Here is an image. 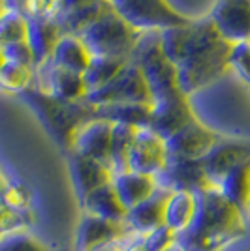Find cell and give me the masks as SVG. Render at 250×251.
I'll list each match as a JSON object with an SVG mask.
<instances>
[{
    "instance_id": "1",
    "label": "cell",
    "mask_w": 250,
    "mask_h": 251,
    "mask_svg": "<svg viewBox=\"0 0 250 251\" xmlns=\"http://www.w3.org/2000/svg\"><path fill=\"white\" fill-rule=\"evenodd\" d=\"M160 47L177 70L179 86L188 98L229 70L231 43L220 36L209 17L160 32Z\"/></svg>"
},
{
    "instance_id": "2",
    "label": "cell",
    "mask_w": 250,
    "mask_h": 251,
    "mask_svg": "<svg viewBox=\"0 0 250 251\" xmlns=\"http://www.w3.org/2000/svg\"><path fill=\"white\" fill-rule=\"evenodd\" d=\"M196 216L177 244L187 251H224L228 246L247 236L245 212L228 201L219 186H209L196 193Z\"/></svg>"
},
{
    "instance_id": "3",
    "label": "cell",
    "mask_w": 250,
    "mask_h": 251,
    "mask_svg": "<svg viewBox=\"0 0 250 251\" xmlns=\"http://www.w3.org/2000/svg\"><path fill=\"white\" fill-rule=\"evenodd\" d=\"M19 96L27 101V105H31V109L40 118V122L47 127V131L66 148H70L72 145L73 133L87 120L94 118L93 105H89L85 100L64 101L51 94L40 92L34 86L21 92Z\"/></svg>"
},
{
    "instance_id": "4",
    "label": "cell",
    "mask_w": 250,
    "mask_h": 251,
    "mask_svg": "<svg viewBox=\"0 0 250 251\" xmlns=\"http://www.w3.org/2000/svg\"><path fill=\"white\" fill-rule=\"evenodd\" d=\"M141 70L151 92V103L181 96L177 70L160 47V32H143L128 58ZM187 96V94H185Z\"/></svg>"
},
{
    "instance_id": "5",
    "label": "cell",
    "mask_w": 250,
    "mask_h": 251,
    "mask_svg": "<svg viewBox=\"0 0 250 251\" xmlns=\"http://www.w3.org/2000/svg\"><path fill=\"white\" fill-rule=\"evenodd\" d=\"M143 32H137L107 4L104 13L77 36L85 43L91 56L130 58Z\"/></svg>"
},
{
    "instance_id": "6",
    "label": "cell",
    "mask_w": 250,
    "mask_h": 251,
    "mask_svg": "<svg viewBox=\"0 0 250 251\" xmlns=\"http://www.w3.org/2000/svg\"><path fill=\"white\" fill-rule=\"evenodd\" d=\"M107 4L137 32H162L192 21L167 0H107Z\"/></svg>"
},
{
    "instance_id": "7",
    "label": "cell",
    "mask_w": 250,
    "mask_h": 251,
    "mask_svg": "<svg viewBox=\"0 0 250 251\" xmlns=\"http://www.w3.org/2000/svg\"><path fill=\"white\" fill-rule=\"evenodd\" d=\"M85 101L93 107L107 103H151V92L141 70L128 60L109 83L85 96Z\"/></svg>"
},
{
    "instance_id": "8",
    "label": "cell",
    "mask_w": 250,
    "mask_h": 251,
    "mask_svg": "<svg viewBox=\"0 0 250 251\" xmlns=\"http://www.w3.org/2000/svg\"><path fill=\"white\" fill-rule=\"evenodd\" d=\"M34 88L40 92L51 94L64 101H83L87 96L83 75L55 66L51 60H45L40 66H34Z\"/></svg>"
},
{
    "instance_id": "9",
    "label": "cell",
    "mask_w": 250,
    "mask_h": 251,
    "mask_svg": "<svg viewBox=\"0 0 250 251\" xmlns=\"http://www.w3.org/2000/svg\"><path fill=\"white\" fill-rule=\"evenodd\" d=\"M207 17L228 43L250 42V0H215Z\"/></svg>"
},
{
    "instance_id": "10",
    "label": "cell",
    "mask_w": 250,
    "mask_h": 251,
    "mask_svg": "<svg viewBox=\"0 0 250 251\" xmlns=\"http://www.w3.org/2000/svg\"><path fill=\"white\" fill-rule=\"evenodd\" d=\"M167 159L169 154L166 141L151 127H137L134 145L128 154V171L156 176L164 171Z\"/></svg>"
},
{
    "instance_id": "11",
    "label": "cell",
    "mask_w": 250,
    "mask_h": 251,
    "mask_svg": "<svg viewBox=\"0 0 250 251\" xmlns=\"http://www.w3.org/2000/svg\"><path fill=\"white\" fill-rule=\"evenodd\" d=\"M220 141V137L205 126L199 118H194L185 127L166 141L167 154L181 159H203L209 150Z\"/></svg>"
},
{
    "instance_id": "12",
    "label": "cell",
    "mask_w": 250,
    "mask_h": 251,
    "mask_svg": "<svg viewBox=\"0 0 250 251\" xmlns=\"http://www.w3.org/2000/svg\"><path fill=\"white\" fill-rule=\"evenodd\" d=\"M198 118L194 113V107L190 103V98L185 94L167 98L162 101L151 103V122L149 127L167 141L173 133H177L181 127H185L188 122Z\"/></svg>"
},
{
    "instance_id": "13",
    "label": "cell",
    "mask_w": 250,
    "mask_h": 251,
    "mask_svg": "<svg viewBox=\"0 0 250 251\" xmlns=\"http://www.w3.org/2000/svg\"><path fill=\"white\" fill-rule=\"evenodd\" d=\"M156 180L160 188H166L169 191L198 193L201 189L213 186L207 178L201 159H181V157L171 156L167 159L164 171L156 175Z\"/></svg>"
},
{
    "instance_id": "14",
    "label": "cell",
    "mask_w": 250,
    "mask_h": 251,
    "mask_svg": "<svg viewBox=\"0 0 250 251\" xmlns=\"http://www.w3.org/2000/svg\"><path fill=\"white\" fill-rule=\"evenodd\" d=\"M111 135H113L111 122L102 120V118H91L73 133L70 152L93 157V159H98L105 165H109V161H111Z\"/></svg>"
},
{
    "instance_id": "15",
    "label": "cell",
    "mask_w": 250,
    "mask_h": 251,
    "mask_svg": "<svg viewBox=\"0 0 250 251\" xmlns=\"http://www.w3.org/2000/svg\"><path fill=\"white\" fill-rule=\"evenodd\" d=\"M132 230L126 221H111L83 212L75 234V251H93L126 238Z\"/></svg>"
},
{
    "instance_id": "16",
    "label": "cell",
    "mask_w": 250,
    "mask_h": 251,
    "mask_svg": "<svg viewBox=\"0 0 250 251\" xmlns=\"http://www.w3.org/2000/svg\"><path fill=\"white\" fill-rule=\"evenodd\" d=\"M250 159V141H228L220 139L215 147L209 150L203 159V169L207 173L211 184H219L231 169Z\"/></svg>"
},
{
    "instance_id": "17",
    "label": "cell",
    "mask_w": 250,
    "mask_h": 251,
    "mask_svg": "<svg viewBox=\"0 0 250 251\" xmlns=\"http://www.w3.org/2000/svg\"><path fill=\"white\" fill-rule=\"evenodd\" d=\"M68 169H70V178L79 201H83L94 189L102 188L113 180V171L109 165L75 152H70Z\"/></svg>"
},
{
    "instance_id": "18",
    "label": "cell",
    "mask_w": 250,
    "mask_h": 251,
    "mask_svg": "<svg viewBox=\"0 0 250 251\" xmlns=\"http://www.w3.org/2000/svg\"><path fill=\"white\" fill-rule=\"evenodd\" d=\"M171 191L166 188H158L153 197H149L145 202L132 208L128 212L126 223L132 232L136 234H147L151 230L166 225V206Z\"/></svg>"
},
{
    "instance_id": "19",
    "label": "cell",
    "mask_w": 250,
    "mask_h": 251,
    "mask_svg": "<svg viewBox=\"0 0 250 251\" xmlns=\"http://www.w3.org/2000/svg\"><path fill=\"white\" fill-rule=\"evenodd\" d=\"M113 186L128 212L139 206L141 202H145L149 197H153L160 188L156 176L136 173V171H125V173L113 175Z\"/></svg>"
},
{
    "instance_id": "20",
    "label": "cell",
    "mask_w": 250,
    "mask_h": 251,
    "mask_svg": "<svg viewBox=\"0 0 250 251\" xmlns=\"http://www.w3.org/2000/svg\"><path fill=\"white\" fill-rule=\"evenodd\" d=\"M29 204L21 191L6 184L0 189V238L15 230L29 229Z\"/></svg>"
},
{
    "instance_id": "21",
    "label": "cell",
    "mask_w": 250,
    "mask_h": 251,
    "mask_svg": "<svg viewBox=\"0 0 250 251\" xmlns=\"http://www.w3.org/2000/svg\"><path fill=\"white\" fill-rule=\"evenodd\" d=\"M66 32L59 21H29L27 19V43L34 56V66H40L51 58L59 40Z\"/></svg>"
},
{
    "instance_id": "22",
    "label": "cell",
    "mask_w": 250,
    "mask_h": 251,
    "mask_svg": "<svg viewBox=\"0 0 250 251\" xmlns=\"http://www.w3.org/2000/svg\"><path fill=\"white\" fill-rule=\"evenodd\" d=\"M81 204H83V212L104 218V220L126 221V218H128V208L123 204V201L119 197V193L113 186V180L102 188L94 189L93 193H89L81 201Z\"/></svg>"
},
{
    "instance_id": "23",
    "label": "cell",
    "mask_w": 250,
    "mask_h": 251,
    "mask_svg": "<svg viewBox=\"0 0 250 251\" xmlns=\"http://www.w3.org/2000/svg\"><path fill=\"white\" fill-rule=\"evenodd\" d=\"M91 58H93L91 52L87 51L85 43L77 34H64L57 43L49 60L59 68L83 75V72L89 68Z\"/></svg>"
},
{
    "instance_id": "24",
    "label": "cell",
    "mask_w": 250,
    "mask_h": 251,
    "mask_svg": "<svg viewBox=\"0 0 250 251\" xmlns=\"http://www.w3.org/2000/svg\"><path fill=\"white\" fill-rule=\"evenodd\" d=\"M93 109L94 118H102L111 124L149 127L151 122V103H107Z\"/></svg>"
},
{
    "instance_id": "25",
    "label": "cell",
    "mask_w": 250,
    "mask_h": 251,
    "mask_svg": "<svg viewBox=\"0 0 250 251\" xmlns=\"http://www.w3.org/2000/svg\"><path fill=\"white\" fill-rule=\"evenodd\" d=\"M196 208H198L196 193L171 191L166 206V227L179 236L190 227V223L196 216Z\"/></svg>"
},
{
    "instance_id": "26",
    "label": "cell",
    "mask_w": 250,
    "mask_h": 251,
    "mask_svg": "<svg viewBox=\"0 0 250 251\" xmlns=\"http://www.w3.org/2000/svg\"><path fill=\"white\" fill-rule=\"evenodd\" d=\"M217 186L226 199L247 214L250 210V159L231 169Z\"/></svg>"
},
{
    "instance_id": "27",
    "label": "cell",
    "mask_w": 250,
    "mask_h": 251,
    "mask_svg": "<svg viewBox=\"0 0 250 251\" xmlns=\"http://www.w3.org/2000/svg\"><path fill=\"white\" fill-rule=\"evenodd\" d=\"M128 58H115V56H93L89 68L83 72V81L87 86V94L102 88L115 75L126 66Z\"/></svg>"
},
{
    "instance_id": "28",
    "label": "cell",
    "mask_w": 250,
    "mask_h": 251,
    "mask_svg": "<svg viewBox=\"0 0 250 251\" xmlns=\"http://www.w3.org/2000/svg\"><path fill=\"white\" fill-rule=\"evenodd\" d=\"M6 8L19 11L29 21H59L62 15V0H4Z\"/></svg>"
},
{
    "instance_id": "29",
    "label": "cell",
    "mask_w": 250,
    "mask_h": 251,
    "mask_svg": "<svg viewBox=\"0 0 250 251\" xmlns=\"http://www.w3.org/2000/svg\"><path fill=\"white\" fill-rule=\"evenodd\" d=\"M105 6H107V0H94V2L75 8V10L64 11L59 17V25L62 26L66 34H79L104 13Z\"/></svg>"
},
{
    "instance_id": "30",
    "label": "cell",
    "mask_w": 250,
    "mask_h": 251,
    "mask_svg": "<svg viewBox=\"0 0 250 251\" xmlns=\"http://www.w3.org/2000/svg\"><path fill=\"white\" fill-rule=\"evenodd\" d=\"M137 127L126 124H113V135H111V161L109 165L113 169V175L128 171V154L134 145Z\"/></svg>"
},
{
    "instance_id": "31",
    "label": "cell",
    "mask_w": 250,
    "mask_h": 251,
    "mask_svg": "<svg viewBox=\"0 0 250 251\" xmlns=\"http://www.w3.org/2000/svg\"><path fill=\"white\" fill-rule=\"evenodd\" d=\"M32 81H34V68L31 66L6 60L0 68V88L8 92L21 94L32 88Z\"/></svg>"
},
{
    "instance_id": "32",
    "label": "cell",
    "mask_w": 250,
    "mask_h": 251,
    "mask_svg": "<svg viewBox=\"0 0 250 251\" xmlns=\"http://www.w3.org/2000/svg\"><path fill=\"white\" fill-rule=\"evenodd\" d=\"M27 42V19L19 11L6 10L0 15V47Z\"/></svg>"
},
{
    "instance_id": "33",
    "label": "cell",
    "mask_w": 250,
    "mask_h": 251,
    "mask_svg": "<svg viewBox=\"0 0 250 251\" xmlns=\"http://www.w3.org/2000/svg\"><path fill=\"white\" fill-rule=\"evenodd\" d=\"M0 251H55L29 229L15 230L0 238Z\"/></svg>"
},
{
    "instance_id": "34",
    "label": "cell",
    "mask_w": 250,
    "mask_h": 251,
    "mask_svg": "<svg viewBox=\"0 0 250 251\" xmlns=\"http://www.w3.org/2000/svg\"><path fill=\"white\" fill-rule=\"evenodd\" d=\"M229 70H233L241 77V81L250 86V45L235 43L229 52Z\"/></svg>"
},
{
    "instance_id": "35",
    "label": "cell",
    "mask_w": 250,
    "mask_h": 251,
    "mask_svg": "<svg viewBox=\"0 0 250 251\" xmlns=\"http://www.w3.org/2000/svg\"><path fill=\"white\" fill-rule=\"evenodd\" d=\"M141 236H143L145 251H166V250H169L171 246L177 244V234L171 229H167L166 225L151 230V232H147V234H141Z\"/></svg>"
},
{
    "instance_id": "36",
    "label": "cell",
    "mask_w": 250,
    "mask_h": 251,
    "mask_svg": "<svg viewBox=\"0 0 250 251\" xmlns=\"http://www.w3.org/2000/svg\"><path fill=\"white\" fill-rule=\"evenodd\" d=\"M2 54H4L6 60L19 62V64H25V66L34 68V56H32V51L27 42H17V43H10V45H2Z\"/></svg>"
},
{
    "instance_id": "37",
    "label": "cell",
    "mask_w": 250,
    "mask_h": 251,
    "mask_svg": "<svg viewBox=\"0 0 250 251\" xmlns=\"http://www.w3.org/2000/svg\"><path fill=\"white\" fill-rule=\"evenodd\" d=\"M125 240V238H123ZM123 240L113 242V244H105V246H100L93 251H123Z\"/></svg>"
},
{
    "instance_id": "38",
    "label": "cell",
    "mask_w": 250,
    "mask_h": 251,
    "mask_svg": "<svg viewBox=\"0 0 250 251\" xmlns=\"http://www.w3.org/2000/svg\"><path fill=\"white\" fill-rule=\"evenodd\" d=\"M166 251H187V250H185L183 246H179V244H175V246H171V248H169V250H166Z\"/></svg>"
},
{
    "instance_id": "39",
    "label": "cell",
    "mask_w": 250,
    "mask_h": 251,
    "mask_svg": "<svg viewBox=\"0 0 250 251\" xmlns=\"http://www.w3.org/2000/svg\"><path fill=\"white\" fill-rule=\"evenodd\" d=\"M6 62V58H4V54H2V47H0V68H2V64Z\"/></svg>"
},
{
    "instance_id": "40",
    "label": "cell",
    "mask_w": 250,
    "mask_h": 251,
    "mask_svg": "<svg viewBox=\"0 0 250 251\" xmlns=\"http://www.w3.org/2000/svg\"><path fill=\"white\" fill-rule=\"evenodd\" d=\"M249 45H250V42H249Z\"/></svg>"
}]
</instances>
